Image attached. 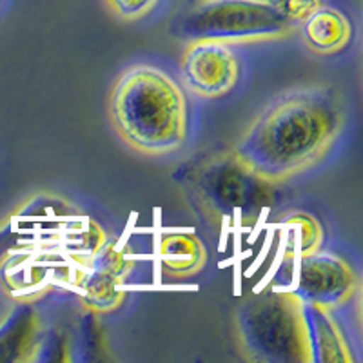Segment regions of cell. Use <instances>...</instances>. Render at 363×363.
<instances>
[{"label":"cell","mask_w":363,"mask_h":363,"mask_svg":"<svg viewBox=\"0 0 363 363\" xmlns=\"http://www.w3.org/2000/svg\"><path fill=\"white\" fill-rule=\"evenodd\" d=\"M108 116L122 144L142 157H171L189 138L186 87L155 64H131L118 74L109 89Z\"/></svg>","instance_id":"2"},{"label":"cell","mask_w":363,"mask_h":363,"mask_svg":"<svg viewBox=\"0 0 363 363\" xmlns=\"http://www.w3.org/2000/svg\"><path fill=\"white\" fill-rule=\"evenodd\" d=\"M294 291L306 303L338 309L358 293V277L342 256L320 249L300 258Z\"/></svg>","instance_id":"7"},{"label":"cell","mask_w":363,"mask_h":363,"mask_svg":"<svg viewBox=\"0 0 363 363\" xmlns=\"http://www.w3.org/2000/svg\"><path fill=\"white\" fill-rule=\"evenodd\" d=\"M285 216L298 225V240H300L298 255H300V258L322 249L323 227L318 222L316 216L306 213V211H289V213H285Z\"/></svg>","instance_id":"12"},{"label":"cell","mask_w":363,"mask_h":363,"mask_svg":"<svg viewBox=\"0 0 363 363\" xmlns=\"http://www.w3.org/2000/svg\"><path fill=\"white\" fill-rule=\"evenodd\" d=\"M162 274L169 280H189L207 265L206 244L193 233H164L160 238Z\"/></svg>","instance_id":"10"},{"label":"cell","mask_w":363,"mask_h":363,"mask_svg":"<svg viewBox=\"0 0 363 363\" xmlns=\"http://www.w3.org/2000/svg\"><path fill=\"white\" fill-rule=\"evenodd\" d=\"M233 327L236 345L249 362H314L307 303L296 291L255 294L238 307Z\"/></svg>","instance_id":"3"},{"label":"cell","mask_w":363,"mask_h":363,"mask_svg":"<svg viewBox=\"0 0 363 363\" xmlns=\"http://www.w3.org/2000/svg\"><path fill=\"white\" fill-rule=\"evenodd\" d=\"M177 180L189 206L215 225L256 218L274 202L277 189L249 173L233 151L184 165Z\"/></svg>","instance_id":"4"},{"label":"cell","mask_w":363,"mask_h":363,"mask_svg":"<svg viewBox=\"0 0 363 363\" xmlns=\"http://www.w3.org/2000/svg\"><path fill=\"white\" fill-rule=\"evenodd\" d=\"M303 45L316 57H335L352 40V24L345 13L320 4L298 24Z\"/></svg>","instance_id":"9"},{"label":"cell","mask_w":363,"mask_h":363,"mask_svg":"<svg viewBox=\"0 0 363 363\" xmlns=\"http://www.w3.org/2000/svg\"><path fill=\"white\" fill-rule=\"evenodd\" d=\"M135 260L125 249H116L113 244H104L80 271L74 281L86 307L95 313H111L124 298L120 285L128 280Z\"/></svg>","instance_id":"8"},{"label":"cell","mask_w":363,"mask_h":363,"mask_svg":"<svg viewBox=\"0 0 363 363\" xmlns=\"http://www.w3.org/2000/svg\"><path fill=\"white\" fill-rule=\"evenodd\" d=\"M265 2L271 4L280 15H284L287 21L293 22L296 28L313 9L322 4V0H265Z\"/></svg>","instance_id":"14"},{"label":"cell","mask_w":363,"mask_h":363,"mask_svg":"<svg viewBox=\"0 0 363 363\" xmlns=\"http://www.w3.org/2000/svg\"><path fill=\"white\" fill-rule=\"evenodd\" d=\"M296 26L265 0H194L173 26L184 40L267 44L289 37Z\"/></svg>","instance_id":"5"},{"label":"cell","mask_w":363,"mask_h":363,"mask_svg":"<svg viewBox=\"0 0 363 363\" xmlns=\"http://www.w3.org/2000/svg\"><path fill=\"white\" fill-rule=\"evenodd\" d=\"M314 362H352L351 345L336 318V309L307 303Z\"/></svg>","instance_id":"11"},{"label":"cell","mask_w":363,"mask_h":363,"mask_svg":"<svg viewBox=\"0 0 363 363\" xmlns=\"http://www.w3.org/2000/svg\"><path fill=\"white\" fill-rule=\"evenodd\" d=\"M347 124L342 95L327 86L284 91L255 116L233 155L249 173L281 186L330 157Z\"/></svg>","instance_id":"1"},{"label":"cell","mask_w":363,"mask_h":363,"mask_svg":"<svg viewBox=\"0 0 363 363\" xmlns=\"http://www.w3.org/2000/svg\"><path fill=\"white\" fill-rule=\"evenodd\" d=\"M162 0H104V4L118 21L138 22L149 17Z\"/></svg>","instance_id":"13"},{"label":"cell","mask_w":363,"mask_h":363,"mask_svg":"<svg viewBox=\"0 0 363 363\" xmlns=\"http://www.w3.org/2000/svg\"><path fill=\"white\" fill-rule=\"evenodd\" d=\"M244 74L240 45L187 40L180 55L182 86L200 100H220L236 89Z\"/></svg>","instance_id":"6"}]
</instances>
